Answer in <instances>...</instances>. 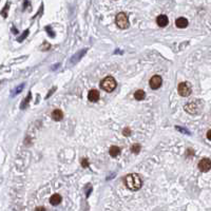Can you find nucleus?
Wrapping results in <instances>:
<instances>
[{"mask_svg": "<svg viewBox=\"0 0 211 211\" xmlns=\"http://www.w3.org/2000/svg\"><path fill=\"white\" fill-rule=\"evenodd\" d=\"M207 138L210 140L211 139V130H208V132H207Z\"/></svg>", "mask_w": 211, "mask_h": 211, "instance_id": "nucleus-24", "label": "nucleus"}, {"mask_svg": "<svg viewBox=\"0 0 211 211\" xmlns=\"http://www.w3.org/2000/svg\"><path fill=\"white\" fill-rule=\"evenodd\" d=\"M81 166L84 168H88L89 167V160L88 158H82L81 160Z\"/></svg>", "mask_w": 211, "mask_h": 211, "instance_id": "nucleus-18", "label": "nucleus"}, {"mask_svg": "<svg viewBox=\"0 0 211 211\" xmlns=\"http://www.w3.org/2000/svg\"><path fill=\"white\" fill-rule=\"evenodd\" d=\"M156 23H157V26H160V28H165V26H168V23H169V19L166 15H160V16L156 18Z\"/></svg>", "mask_w": 211, "mask_h": 211, "instance_id": "nucleus-9", "label": "nucleus"}, {"mask_svg": "<svg viewBox=\"0 0 211 211\" xmlns=\"http://www.w3.org/2000/svg\"><path fill=\"white\" fill-rule=\"evenodd\" d=\"M99 97H100V95H99V92H98L97 90H90L89 91V93H88V99L90 100L91 102H96V101H98L99 100Z\"/></svg>", "mask_w": 211, "mask_h": 211, "instance_id": "nucleus-8", "label": "nucleus"}, {"mask_svg": "<svg viewBox=\"0 0 211 211\" xmlns=\"http://www.w3.org/2000/svg\"><path fill=\"white\" fill-rule=\"evenodd\" d=\"M116 86H117L116 80L112 76H107L100 82V87H101L102 90H104L106 92H112V91H114Z\"/></svg>", "mask_w": 211, "mask_h": 211, "instance_id": "nucleus-2", "label": "nucleus"}, {"mask_svg": "<svg viewBox=\"0 0 211 211\" xmlns=\"http://www.w3.org/2000/svg\"><path fill=\"white\" fill-rule=\"evenodd\" d=\"M123 135L124 136H130L131 135V130L130 128H125L123 131Z\"/></svg>", "mask_w": 211, "mask_h": 211, "instance_id": "nucleus-19", "label": "nucleus"}, {"mask_svg": "<svg viewBox=\"0 0 211 211\" xmlns=\"http://www.w3.org/2000/svg\"><path fill=\"white\" fill-rule=\"evenodd\" d=\"M29 35V30H26V31H24V32L22 33V35H21L20 37H18L17 38V41H19V42H21V41H23V39Z\"/></svg>", "mask_w": 211, "mask_h": 211, "instance_id": "nucleus-17", "label": "nucleus"}, {"mask_svg": "<svg viewBox=\"0 0 211 211\" xmlns=\"http://www.w3.org/2000/svg\"><path fill=\"white\" fill-rule=\"evenodd\" d=\"M202 102L203 101H200V102L199 101H190L186 104L185 107H184V109H185V111L187 112V113L194 115V114H197L201 111V109H202Z\"/></svg>", "mask_w": 211, "mask_h": 211, "instance_id": "nucleus-3", "label": "nucleus"}, {"mask_svg": "<svg viewBox=\"0 0 211 211\" xmlns=\"http://www.w3.org/2000/svg\"><path fill=\"white\" fill-rule=\"evenodd\" d=\"M9 7H10V4H9V3H7V4H5V7H3V10L1 11V15H2L4 18H7V10H9Z\"/></svg>", "mask_w": 211, "mask_h": 211, "instance_id": "nucleus-16", "label": "nucleus"}, {"mask_svg": "<svg viewBox=\"0 0 211 211\" xmlns=\"http://www.w3.org/2000/svg\"><path fill=\"white\" fill-rule=\"evenodd\" d=\"M199 169L202 172H208L211 169V160L210 158H203L199 162Z\"/></svg>", "mask_w": 211, "mask_h": 211, "instance_id": "nucleus-7", "label": "nucleus"}, {"mask_svg": "<svg viewBox=\"0 0 211 211\" xmlns=\"http://www.w3.org/2000/svg\"><path fill=\"white\" fill-rule=\"evenodd\" d=\"M177 92L181 96L183 97H187L191 94L192 92V87H191L190 82H187V81H183L177 87Z\"/></svg>", "mask_w": 211, "mask_h": 211, "instance_id": "nucleus-4", "label": "nucleus"}, {"mask_svg": "<svg viewBox=\"0 0 211 211\" xmlns=\"http://www.w3.org/2000/svg\"><path fill=\"white\" fill-rule=\"evenodd\" d=\"M61 201H62V197H61L60 194H58V193H55V194H53L50 197V203H51L53 206L59 205L61 203Z\"/></svg>", "mask_w": 211, "mask_h": 211, "instance_id": "nucleus-11", "label": "nucleus"}, {"mask_svg": "<svg viewBox=\"0 0 211 211\" xmlns=\"http://www.w3.org/2000/svg\"><path fill=\"white\" fill-rule=\"evenodd\" d=\"M124 183H125L126 187L131 191H137L142 188L143 181L140 179L138 174L136 173H131L124 179Z\"/></svg>", "mask_w": 211, "mask_h": 211, "instance_id": "nucleus-1", "label": "nucleus"}, {"mask_svg": "<svg viewBox=\"0 0 211 211\" xmlns=\"http://www.w3.org/2000/svg\"><path fill=\"white\" fill-rule=\"evenodd\" d=\"M162 84V79L160 75H154L153 77H151L150 81H149V85H150V88L153 89V90H157V89L160 88Z\"/></svg>", "mask_w": 211, "mask_h": 211, "instance_id": "nucleus-6", "label": "nucleus"}, {"mask_svg": "<svg viewBox=\"0 0 211 211\" xmlns=\"http://www.w3.org/2000/svg\"><path fill=\"white\" fill-rule=\"evenodd\" d=\"M52 118H53L55 121H61V119L63 118V113H62V111H61V110H59V109L54 110V111L52 112Z\"/></svg>", "mask_w": 211, "mask_h": 211, "instance_id": "nucleus-12", "label": "nucleus"}, {"mask_svg": "<svg viewBox=\"0 0 211 211\" xmlns=\"http://www.w3.org/2000/svg\"><path fill=\"white\" fill-rule=\"evenodd\" d=\"M140 149H142V147H140V145H138V144H134V145H132V147H131L132 153H135V154H138L139 152H140Z\"/></svg>", "mask_w": 211, "mask_h": 211, "instance_id": "nucleus-15", "label": "nucleus"}, {"mask_svg": "<svg viewBox=\"0 0 211 211\" xmlns=\"http://www.w3.org/2000/svg\"><path fill=\"white\" fill-rule=\"evenodd\" d=\"M22 89H23V85H21V86H20V88H17L16 89V90H15L14 91V95H15V94H17V93H19V92H21V90H22Z\"/></svg>", "mask_w": 211, "mask_h": 211, "instance_id": "nucleus-23", "label": "nucleus"}, {"mask_svg": "<svg viewBox=\"0 0 211 211\" xmlns=\"http://www.w3.org/2000/svg\"><path fill=\"white\" fill-rule=\"evenodd\" d=\"M36 210H46V208L44 207H38V208H36Z\"/></svg>", "mask_w": 211, "mask_h": 211, "instance_id": "nucleus-25", "label": "nucleus"}, {"mask_svg": "<svg viewBox=\"0 0 211 211\" xmlns=\"http://www.w3.org/2000/svg\"><path fill=\"white\" fill-rule=\"evenodd\" d=\"M189 24L188 20L185 18V17H179V18H177L176 20H175V26H177L179 29H185L187 28Z\"/></svg>", "mask_w": 211, "mask_h": 211, "instance_id": "nucleus-10", "label": "nucleus"}, {"mask_svg": "<svg viewBox=\"0 0 211 211\" xmlns=\"http://www.w3.org/2000/svg\"><path fill=\"white\" fill-rule=\"evenodd\" d=\"M31 99V94H29V96H28V99H24L23 100V104H21V109H24L26 108V104L28 106V104H29V100Z\"/></svg>", "mask_w": 211, "mask_h": 211, "instance_id": "nucleus-20", "label": "nucleus"}, {"mask_svg": "<svg viewBox=\"0 0 211 211\" xmlns=\"http://www.w3.org/2000/svg\"><path fill=\"white\" fill-rule=\"evenodd\" d=\"M109 153L112 157H116V156H118L121 154V148L117 146H112L109 149Z\"/></svg>", "mask_w": 211, "mask_h": 211, "instance_id": "nucleus-13", "label": "nucleus"}, {"mask_svg": "<svg viewBox=\"0 0 211 211\" xmlns=\"http://www.w3.org/2000/svg\"><path fill=\"white\" fill-rule=\"evenodd\" d=\"M134 98L136 100H144L146 98V92L143 90H137L134 93Z\"/></svg>", "mask_w": 211, "mask_h": 211, "instance_id": "nucleus-14", "label": "nucleus"}, {"mask_svg": "<svg viewBox=\"0 0 211 211\" xmlns=\"http://www.w3.org/2000/svg\"><path fill=\"white\" fill-rule=\"evenodd\" d=\"M46 32L49 33V36H50V37H55V34H54L53 31H51V29H50V26H46Z\"/></svg>", "mask_w": 211, "mask_h": 211, "instance_id": "nucleus-21", "label": "nucleus"}, {"mask_svg": "<svg viewBox=\"0 0 211 211\" xmlns=\"http://www.w3.org/2000/svg\"><path fill=\"white\" fill-rule=\"evenodd\" d=\"M175 128H176L177 131H181V132L186 133V134H190V132H189L188 130H185V129H183V127H175Z\"/></svg>", "mask_w": 211, "mask_h": 211, "instance_id": "nucleus-22", "label": "nucleus"}, {"mask_svg": "<svg viewBox=\"0 0 211 211\" xmlns=\"http://www.w3.org/2000/svg\"><path fill=\"white\" fill-rule=\"evenodd\" d=\"M115 23L119 29H123V30L129 28V19H128L127 15L125 13H123V12L116 15Z\"/></svg>", "mask_w": 211, "mask_h": 211, "instance_id": "nucleus-5", "label": "nucleus"}]
</instances>
